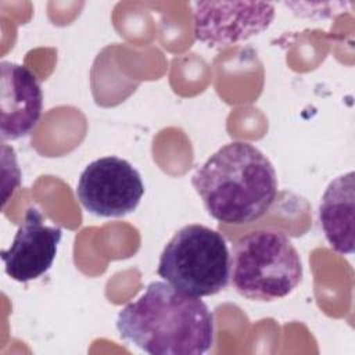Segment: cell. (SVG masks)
Returning <instances> with one entry per match:
<instances>
[{
  "label": "cell",
  "mask_w": 355,
  "mask_h": 355,
  "mask_svg": "<svg viewBox=\"0 0 355 355\" xmlns=\"http://www.w3.org/2000/svg\"><path fill=\"white\" fill-rule=\"evenodd\" d=\"M125 341L151 355H201L214 344V315L200 297L151 282L116 316Z\"/></svg>",
  "instance_id": "6da1fadb"
},
{
  "label": "cell",
  "mask_w": 355,
  "mask_h": 355,
  "mask_svg": "<svg viewBox=\"0 0 355 355\" xmlns=\"http://www.w3.org/2000/svg\"><path fill=\"white\" fill-rule=\"evenodd\" d=\"M207 212L227 225L262 218L275 202L277 176L269 158L247 141H232L215 151L191 178Z\"/></svg>",
  "instance_id": "7a4b0ae2"
},
{
  "label": "cell",
  "mask_w": 355,
  "mask_h": 355,
  "mask_svg": "<svg viewBox=\"0 0 355 355\" xmlns=\"http://www.w3.org/2000/svg\"><path fill=\"white\" fill-rule=\"evenodd\" d=\"M230 283L244 298L276 301L291 294L302 279V262L291 240L275 227L245 233L230 254Z\"/></svg>",
  "instance_id": "3957f363"
},
{
  "label": "cell",
  "mask_w": 355,
  "mask_h": 355,
  "mask_svg": "<svg viewBox=\"0 0 355 355\" xmlns=\"http://www.w3.org/2000/svg\"><path fill=\"white\" fill-rule=\"evenodd\" d=\"M157 273L166 283L193 297H208L229 283L230 254L225 237L204 225L179 229L164 247Z\"/></svg>",
  "instance_id": "277c9868"
},
{
  "label": "cell",
  "mask_w": 355,
  "mask_h": 355,
  "mask_svg": "<svg viewBox=\"0 0 355 355\" xmlns=\"http://www.w3.org/2000/svg\"><path fill=\"white\" fill-rule=\"evenodd\" d=\"M144 194L139 171L126 159L108 155L92 161L80 173L76 197L82 207L103 218L133 212Z\"/></svg>",
  "instance_id": "5b68a950"
},
{
  "label": "cell",
  "mask_w": 355,
  "mask_h": 355,
  "mask_svg": "<svg viewBox=\"0 0 355 355\" xmlns=\"http://www.w3.org/2000/svg\"><path fill=\"white\" fill-rule=\"evenodd\" d=\"M191 8L194 35L209 49L245 42L268 29L275 18L272 3L196 1Z\"/></svg>",
  "instance_id": "8992f818"
},
{
  "label": "cell",
  "mask_w": 355,
  "mask_h": 355,
  "mask_svg": "<svg viewBox=\"0 0 355 355\" xmlns=\"http://www.w3.org/2000/svg\"><path fill=\"white\" fill-rule=\"evenodd\" d=\"M61 237V227L44 225L40 211L28 208L10 248L1 251L6 273L21 283L39 279L51 268Z\"/></svg>",
  "instance_id": "52a82bcc"
},
{
  "label": "cell",
  "mask_w": 355,
  "mask_h": 355,
  "mask_svg": "<svg viewBox=\"0 0 355 355\" xmlns=\"http://www.w3.org/2000/svg\"><path fill=\"white\" fill-rule=\"evenodd\" d=\"M0 137L18 140L32 133L43 110V93L35 73L25 65L1 61Z\"/></svg>",
  "instance_id": "ba28073f"
},
{
  "label": "cell",
  "mask_w": 355,
  "mask_h": 355,
  "mask_svg": "<svg viewBox=\"0 0 355 355\" xmlns=\"http://www.w3.org/2000/svg\"><path fill=\"white\" fill-rule=\"evenodd\" d=\"M319 220L330 247L343 255L354 252L355 182L349 171L326 187L319 205Z\"/></svg>",
  "instance_id": "9c48e42d"
}]
</instances>
